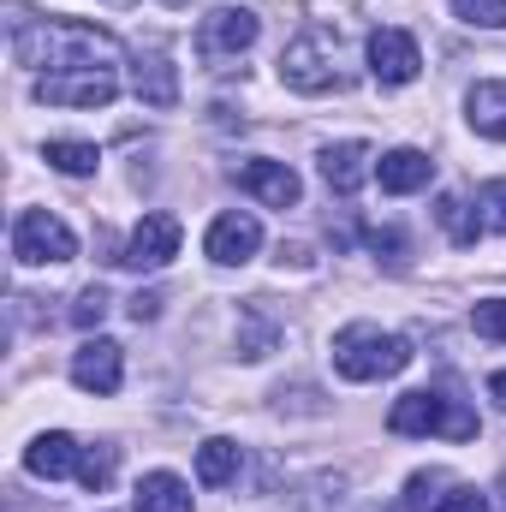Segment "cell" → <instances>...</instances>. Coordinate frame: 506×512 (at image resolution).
I'll list each match as a JSON object with an SVG mask.
<instances>
[{"mask_svg": "<svg viewBox=\"0 0 506 512\" xmlns=\"http://www.w3.org/2000/svg\"><path fill=\"white\" fill-rule=\"evenodd\" d=\"M316 161H322L328 191H340V197H352V191H364V179H376V155H370V143H358V137L328 143Z\"/></svg>", "mask_w": 506, "mask_h": 512, "instance_id": "4fadbf2b", "label": "cell"}, {"mask_svg": "<svg viewBox=\"0 0 506 512\" xmlns=\"http://www.w3.org/2000/svg\"><path fill=\"white\" fill-rule=\"evenodd\" d=\"M233 179L262 209H298V197H304V179L286 161H245V167H233Z\"/></svg>", "mask_w": 506, "mask_h": 512, "instance_id": "30bf717a", "label": "cell"}, {"mask_svg": "<svg viewBox=\"0 0 506 512\" xmlns=\"http://www.w3.org/2000/svg\"><path fill=\"white\" fill-rule=\"evenodd\" d=\"M435 483H447V477H441V471H417V477H411V501H405V512L429 507V489H435Z\"/></svg>", "mask_w": 506, "mask_h": 512, "instance_id": "83f0119b", "label": "cell"}, {"mask_svg": "<svg viewBox=\"0 0 506 512\" xmlns=\"http://www.w3.org/2000/svg\"><path fill=\"white\" fill-rule=\"evenodd\" d=\"M256 30H262V18H256L251 6H215V12L197 24V54H203L209 66H227V60H239L256 42Z\"/></svg>", "mask_w": 506, "mask_h": 512, "instance_id": "8992f818", "label": "cell"}, {"mask_svg": "<svg viewBox=\"0 0 506 512\" xmlns=\"http://www.w3.org/2000/svg\"><path fill=\"white\" fill-rule=\"evenodd\" d=\"M120 96V72H60V78H36V102L54 108H108Z\"/></svg>", "mask_w": 506, "mask_h": 512, "instance_id": "52a82bcc", "label": "cell"}, {"mask_svg": "<svg viewBox=\"0 0 506 512\" xmlns=\"http://www.w3.org/2000/svg\"><path fill=\"white\" fill-rule=\"evenodd\" d=\"M72 382L84 387V393H120V382H126V352L114 340H84L72 352Z\"/></svg>", "mask_w": 506, "mask_h": 512, "instance_id": "7c38bea8", "label": "cell"}, {"mask_svg": "<svg viewBox=\"0 0 506 512\" xmlns=\"http://www.w3.org/2000/svg\"><path fill=\"white\" fill-rule=\"evenodd\" d=\"M12 54L24 66H36V78H60V72H120V42L96 24L78 18H18L12 24Z\"/></svg>", "mask_w": 506, "mask_h": 512, "instance_id": "6da1fadb", "label": "cell"}, {"mask_svg": "<svg viewBox=\"0 0 506 512\" xmlns=\"http://www.w3.org/2000/svg\"><path fill=\"white\" fill-rule=\"evenodd\" d=\"M102 316H108V292H102V286H90V292L78 298V310H72V322H78V328H96Z\"/></svg>", "mask_w": 506, "mask_h": 512, "instance_id": "484cf974", "label": "cell"}, {"mask_svg": "<svg viewBox=\"0 0 506 512\" xmlns=\"http://www.w3.org/2000/svg\"><path fill=\"white\" fill-rule=\"evenodd\" d=\"M435 512H489V495H477V489H465V483H459L453 495H441V501H435Z\"/></svg>", "mask_w": 506, "mask_h": 512, "instance_id": "4316f807", "label": "cell"}, {"mask_svg": "<svg viewBox=\"0 0 506 512\" xmlns=\"http://www.w3.org/2000/svg\"><path fill=\"white\" fill-rule=\"evenodd\" d=\"M429 173H435V161H429L423 149H387V155L376 161V179H381L387 197H411V191H423Z\"/></svg>", "mask_w": 506, "mask_h": 512, "instance_id": "2e32d148", "label": "cell"}, {"mask_svg": "<svg viewBox=\"0 0 506 512\" xmlns=\"http://www.w3.org/2000/svg\"><path fill=\"white\" fill-rule=\"evenodd\" d=\"M477 209H483V227L506 233V179H489V185L477 191Z\"/></svg>", "mask_w": 506, "mask_h": 512, "instance_id": "d4e9b609", "label": "cell"}, {"mask_svg": "<svg viewBox=\"0 0 506 512\" xmlns=\"http://www.w3.org/2000/svg\"><path fill=\"white\" fill-rule=\"evenodd\" d=\"M239 459H245V453H239V441H221V435H215V441H203V447H197V483H209V489L233 483V477H239Z\"/></svg>", "mask_w": 506, "mask_h": 512, "instance_id": "ffe728a7", "label": "cell"}, {"mask_svg": "<svg viewBox=\"0 0 506 512\" xmlns=\"http://www.w3.org/2000/svg\"><path fill=\"white\" fill-rule=\"evenodd\" d=\"M78 459H84V447H78L66 429H48V435H36V441L24 447V471H30V477H42V483L72 477V471H78Z\"/></svg>", "mask_w": 506, "mask_h": 512, "instance_id": "5bb4252c", "label": "cell"}, {"mask_svg": "<svg viewBox=\"0 0 506 512\" xmlns=\"http://www.w3.org/2000/svg\"><path fill=\"white\" fill-rule=\"evenodd\" d=\"M364 60H370V78H376V84H411V78L423 72V54H417V42H411L405 30H393V24L370 30V42H364Z\"/></svg>", "mask_w": 506, "mask_h": 512, "instance_id": "ba28073f", "label": "cell"}, {"mask_svg": "<svg viewBox=\"0 0 506 512\" xmlns=\"http://www.w3.org/2000/svg\"><path fill=\"white\" fill-rule=\"evenodd\" d=\"M387 429L393 435H447V441H471L477 435V411L465 399H447L435 387H417V393H399L393 411H387Z\"/></svg>", "mask_w": 506, "mask_h": 512, "instance_id": "277c9868", "label": "cell"}, {"mask_svg": "<svg viewBox=\"0 0 506 512\" xmlns=\"http://www.w3.org/2000/svg\"><path fill=\"white\" fill-rule=\"evenodd\" d=\"M167 6H179V0H167Z\"/></svg>", "mask_w": 506, "mask_h": 512, "instance_id": "1f68e13d", "label": "cell"}, {"mask_svg": "<svg viewBox=\"0 0 506 512\" xmlns=\"http://www.w3.org/2000/svg\"><path fill=\"white\" fill-rule=\"evenodd\" d=\"M137 512H191V489L173 471H149L137 483Z\"/></svg>", "mask_w": 506, "mask_h": 512, "instance_id": "ac0fdd59", "label": "cell"}, {"mask_svg": "<svg viewBox=\"0 0 506 512\" xmlns=\"http://www.w3.org/2000/svg\"><path fill=\"white\" fill-rule=\"evenodd\" d=\"M501 507H506V477H501Z\"/></svg>", "mask_w": 506, "mask_h": 512, "instance_id": "4dcf8cb0", "label": "cell"}, {"mask_svg": "<svg viewBox=\"0 0 506 512\" xmlns=\"http://www.w3.org/2000/svg\"><path fill=\"white\" fill-rule=\"evenodd\" d=\"M435 221L447 227L453 245H477V233H483V215H477L465 197H441V203H435Z\"/></svg>", "mask_w": 506, "mask_h": 512, "instance_id": "44dd1931", "label": "cell"}, {"mask_svg": "<svg viewBox=\"0 0 506 512\" xmlns=\"http://www.w3.org/2000/svg\"><path fill=\"white\" fill-rule=\"evenodd\" d=\"M489 399L506 411V370H495V376H489Z\"/></svg>", "mask_w": 506, "mask_h": 512, "instance_id": "f546056e", "label": "cell"}, {"mask_svg": "<svg viewBox=\"0 0 506 512\" xmlns=\"http://www.w3.org/2000/svg\"><path fill=\"white\" fill-rule=\"evenodd\" d=\"M203 251H209V262H221V268L251 262V256L262 251V221H256L251 209H227V215H215V227H209Z\"/></svg>", "mask_w": 506, "mask_h": 512, "instance_id": "9c48e42d", "label": "cell"}, {"mask_svg": "<svg viewBox=\"0 0 506 512\" xmlns=\"http://www.w3.org/2000/svg\"><path fill=\"white\" fill-rule=\"evenodd\" d=\"M471 328H477L483 340H495V346H506V298H483V304L471 310Z\"/></svg>", "mask_w": 506, "mask_h": 512, "instance_id": "cb8c5ba5", "label": "cell"}, {"mask_svg": "<svg viewBox=\"0 0 506 512\" xmlns=\"http://www.w3.org/2000/svg\"><path fill=\"white\" fill-rule=\"evenodd\" d=\"M131 316H137V322H155V316H161V298H155V292H137V298H131Z\"/></svg>", "mask_w": 506, "mask_h": 512, "instance_id": "f1b7e54d", "label": "cell"}, {"mask_svg": "<svg viewBox=\"0 0 506 512\" xmlns=\"http://www.w3.org/2000/svg\"><path fill=\"white\" fill-rule=\"evenodd\" d=\"M12 256H18L24 268L72 262V256H78V239H72V227H66L60 215H48V209H24V215L12 221Z\"/></svg>", "mask_w": 506, "mask_h": 512, "instance_id": "5b68a950", "label": "cell"}, {"mask_svg": "<svg viewBox=\"0 0 506 512\" xmlns=\"http://www.w3.org/2000/svg\"><path fill=\"white\" fill-rule=\"evenodd\" d=\"M131 90H137L143 108H173V102H179V66H173L161 48H149V54H137V66H131Z\"/></svg>", "mask_w": 506, "mask_h": 512, "instance_id": "9a60e30c", "label": "cell"}, {"mask_svg": "<svg viewBox=\"0 0 506 512\" xmlns=\"http://www.w3.org/2000/svg\"><path fill=\"white\" fill-rule=\"evenodd\" d=\"M280 84L298 90V96L346 90V48H340V30H328V24H304V30L280 48Z\"/></svg>", "mask_w": 506, "mask_h": 512, "instance_id": "7a4b0ae2", "label": "cell"}, {"mask_svg": "<svg viewBox=\"0 0 506 512\" xmlns=\"http://www.w3.org/2000/svg\"><path fill=\"white\" fill-rule=\"evenodd\" d=\"M179 239H185V233H179V221L155 209V215H143V221L131 227V245H126L120 262H131V268H167V262L179 256Z\"/></svg>", "mask_w": 506, "mask_h": 512, "instance_id": "8fae6325", "label": "cell"}, {"mask_svg": "<svg viewBox=\"0 0 506 512\" xmlns=\"http://www.w3.org/2000/svg\"><path fill=\"white\" fill-rule=\"evenodd\" d=\"M405 364H411V346L376 322H352L334 334V370L346 382H381V376H399Z\"/></svg>", "mask_w": 506, "mask_h": 512, "instance_id": "3957f363", "label": "cell"}, {"mask_svg": "<svg viewBox=\"0 0 506 512\" xmlns=\"http://www.w3.org/2000/svg\"><path fill=\"white\" fill-rule=\"evenodd\" d=\"M453 12L477 30H506V0H453Z\"/></svg>", "mask_w": 506, "mask_h": 512, "instance_id": "603a6c76", "label": "cell"}, {"mask_svg": "<svg viewBox=\"0 0 506 512\" xmlns=\"http://www.w3.org/2000/svg\"><path fill=\"white\" fill-rule=\"evenodd\" d=\"M42 161L54 167V173H66V179H84V173H96V143H84V137H48L42 143Z\"/></svg>", "mask_w": 506, "mask_h": 512, "instance_id": "d6986e66", "label": "cell"}, {"mask_svg": "<svg viewBox=\"0 0 506 512\" xmlns=\"http://www.w3.org/2000/svg\"><path fill=\"white\" fill-rule=\"evenodd\" d=\"M114 465H120V447H114V441H96V447H84V459H78V477H84V489H90V495H102V489L114 483Z\"/></svg>", "mask_w": 506, "mask_h": 512, "instance_id": "7402d4cb", "label": "cell"}, {"mask_svg": "<svg viewBox=\"0 0 506 512\" xmlns=\"http://www.w3.org/2000/svg\"><path fill=\"white\" fill-rule=\"evenodd\" d=\"M465 120H471L477 137L506 143V78H483V84H471V96H465Z\"/></svg>", "mask_w": 506, "mask_h": 512, "instance_id": "e0dca14e", "label": "cell"}]
</instances>
